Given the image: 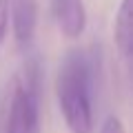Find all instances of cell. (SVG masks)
Listing matches in <instances>:
<instances>
[{
	"instance_id": "cell-2",
	"label": "cell",
	"mask_w": 133,
	"mask_h": 133,
	"mask_svg": "<svg viewBox=\"0 0 133 133\" xmlns=\"http://www.w3.org/2000/svg\"><path fill=\"white\" fill-rule=\"evenodd\" d=\"M5 133H40V62L33 56L14 78Z\"/></svg>"
},
{
	"instance_id": "cell-4",
	"label": "cell",
	"mask_w": 133,
	"mask_h": 133,
	"mask_svg": "<svg viewBox=\"0 0 133 133\" xmlns=\"http://www.w3.org/2000/svg\"><path fill=\"white\" fill-rule=\"evenodd\" d=\"M56 24L64 38H80L87 29V9L82 0H51Z\"/></svg>"
},
{
	"instance_id": "cell-7",
	"label": "cell",
	"mask_w": 133,
	"mask_h": 133,
	"mask_svg": "<svg viewBox=\"0 0 133 133\" xmlns=\"http://www.w3.org/2000/svg\"><path fill=\"white\" fill-rule=\"evenodd\" d=\"M100 133H127V131H124V124L118 115H107L100 127Z\"/></svg>"
},
{
	"instance_id": "cell-6",
	"label": "cell",
	"mask_w": 133,
	"mask_h": 133,
	"mask_svg": "<svg viewBox=\"0 0 133 133\" xmlns=\"http://www.w3.org/2000/svg\"><path fill=\"white\" fill-rule=\"evenodd\" d=\"M9 36V0H0V44Z\"/></svg>"
},
{
	"instance_id": "cell-5",
	"label": "cell",
	"mask_w": 133,
	"mask_h": 133,
	"mask_svg": "<svg viewBox=\"0 0 133 133\" xmlns=\"http://www.w3.org/2000/svg\"><path fill=\"white\" fill-rule=\"evenodd\" d=\"M113 40L115 49L124 60H131L133 53V0H122L115 11L113 22Z\"/></svg>"
},
{
	"instance_id": "cell-3",
	"label": "cell",
	"mask_w": 133,
	"mask_h": 133,
	"mask_svg": "<svg viewBox=\"0 0 133 133\" xmlns=\"http://www.w3.org/2000/svg\"><path fill=\"white\" fill-rule=\"evenodd\" d=\"M9 22L16 44L27 49L38 27V0H9Z\"/></svg>"
},
{
	"instance_id": "cell-1",
	"label": "cell",
	"mask_w": 133,
	"mask_h": 133,
	"mask_svg": "<svg viewBox=\"0 0 133 133\" xmlns=\"http://www.w3.org/2000/svg\"><path fill=\"white\" fill-rule=\"evenodd\" d=\"M100 49H69L56 73V100L71 133H93V100L100 76Z\"/></svg>"
}]
</instances>
